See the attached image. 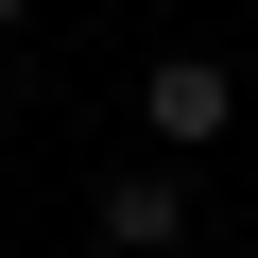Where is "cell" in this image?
Listing matches in <instances>:
<instances>
[{
    "mask_svg": "<svg viewBox=\"0 0 258 258\" xmlns=\"http://www.w3.org/2000/svg\"><path fill=\"white\" fill-rule=\"evenodd\" d=\"M224 120H241V69H224V52H155V69H138V138H155V155H207Z\"/></svg>",
    "mask_w": 258,
    "mask_h": 258,
    "instance_id": "6da1fadb",
    "label": "cell"
},
{
    "mask_svg": "<svg viewBox=\"0 0 258 258\" xmlns=\"http://www.w3.org/2000/svg\"><path fill=\"white\" fill-rule=\"evenodd\" d=\"M86 224H103L120 258H172V241H189V189H172V172L138 155V172H103V189H86Z\"/></svg>",
    "mask_w": 258,
    "mask_h": 258,
    "instance_id": "7a4b0ae2",
    "label": "cell"
},
{
    "mask_svg": "<svg viewBox=\"0 0 258 258\" xmlns=\"http://www.w3.org/2000/svg\"><path fill=\"white\" fill-rule=\"evenodd\" d=\"M18 18H35V0H0V35H18Z\"/></svg>",
    "mask_w": 258,
    "mask_h": 258,
    "instance_id": "3957f363",
    "label": "cell"
}]
</instances>
